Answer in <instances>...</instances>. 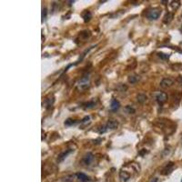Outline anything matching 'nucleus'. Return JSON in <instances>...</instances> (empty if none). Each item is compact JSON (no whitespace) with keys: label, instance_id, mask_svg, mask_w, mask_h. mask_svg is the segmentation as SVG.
I'll return each instance as SVG.
<instances>
[{"label":"nucleus","instance_id":"obj_12","mask_svg":"<svg viewBox=\"0 0 182 182\" xmlns=\"http://www.w3.org/2000/svg\"><path fill=\"white\" fill-rule=\"evenodd\" d=\"M139 79H140L139 76H130L129 77V82L131 83V84H135L137 81H139Z\"/></svg>","mask_w":182,"mask_h":182},{"label":"nucleus","instance_id":"obj_8","mask_svg":"<svg viewBox=\"0 0 182 182\" xmlns=\"http://www.w3.org/2000/svg\"><path fill=\"white\" fill-rule=\"evenodd\" d=\"M119 107H120L119 102L117 99H115V98H113V99L111 100V103H110V109L112 111H117L119 109Z\"/></svg>","mask_w":182,"mask_h":182},{"label":"nucleus","instance_id":"obj_10","mask_svg":"<svg viewBox=\"0 0 182 182\" xmlns=\"http://www.w3.org/2000/svg\"><path fill=\"white\" fill-rule=\"evenodd\" d=\"M76 176H77V178L79 179L80 181H82V182L89 181V178H88V177L86 174H84V173H77Z\"/></svg>","mask_w":182,"mask_h":182},{"label":"nucleus","instance_id":"obj_6","mask_svg":"<svg viewBox=\"0 0 182 182\" xmlns=\"http://www.w3.org/2000/svg\"><path fill=\"white\" fill-rule=\"evenodd\" d=\"M93 159H94V156H93L92 153H89V152H88V153H87L84 156V158H83V163L86 165H89Z\"/></svg>","mask_w":182,"mask_h":182},{"label":"nucleus","instance_id":"obj_9","mask_svg":"<svg viewBox=\"0 0 182 182\" xmlns=\"http://www.w3.org/2000/svg\"><path fill=\"white\" fill-rule=\"evenodd\" d=\"M119 177H120V179L122 181H127L130 178V174L127 171H125V170H121L120 171V173H119Z\"/></svg>","mask_w":182,"mask_h":182},{"label":"nucleus","instance_id":"obj_7","mask_svg":"<svg viewBox=\"0 0 182 182\" xmlns=\"http://www.w3.org/2000/svg\"><path fill=\"white\" fill-rule=\"evenodd\" d=\"M73 150H74V149H67V150H65L64 152H62V153L59 154V156H58V158H57V162H62V161L68 156V154H70Z\"/></svg>","mask_w":182,"mask_h":182},{"label":"nucleus","instance_id":"obj_14","mask_svg":"<svg viewBox=\"0 0 182 182\" xmlns=\"http://www.w3.org/2000/svg\"><path fill=\"white\" fill-rule=\"evenodd\" d=\"M172 18H173V14H171V13H167L166 14V16L164 17V23H169L171 20H172Z\"/></svg>","mask_w":182,"mask_h":182},{"label":"nucleus","instance_id":"obj_11","mask_svg":"<svg viewBox=\"0 0 182 182\" xmlns=\"http://www.w3.org/2000/svg\"><path fill=\"white\" fill-rule=\"evenodd\" d=\"M91 13L89 12V11H87V10H86V11H84L82 13V17H83V19H84V21L85 22H88L90 20V18H91Z\"/></svg>","mask_w":182,"mask_h":182},{"label":"nucleus","instance_id":"obj_13","mask_svg":"<svg viewBox=\"0 0 182 182\" xmlns=\"http://www.w3.org/2000/svg\"><path fill=\"white\" fill-rule=\"evenodd\" d=\"M124 110L127 113V114H134V113L136 112V110H135L134 107H131L130 105L126 106V107H125V109H124Z\"/></svg>","mask_w":182,"mask_h":182},{"label":"nucleus","instance_id":"obj_3","mask_svg":"<svg viewBox=\"0 0 182 182\" xmlns=\"http://www.w3.org/2000/svg\"><path fill=\"white\" fill-rule=\"evenodd\" d=\"M174 84V81L171 79V78L168 77V78H164V79H162V81L160 82V87L162 88H169L171 86H173Z\"/></svg>","mask_w":182,"mask_h":182},{"label":"nucleus","instance_id":"obj_5","mask_svg":"<svg viewBox=\"0 0 182 182\" xmlns=\"http://www.w3.org/2000/svg\"><path fill=\"white\" fill-rule=\"evenodd\" d=\"M117 127H119V122H117V120H109L106 124V126H105L107 130H109V129H117Z\"/></svg>","mask_w":182,"mask_h":182},{"label":"nucleus","instance_id":"obj_19","mask_svg":"<svg viewBox=\"0 0 182 182\" xmlns=\"http://www.w3.org/2000/svg\"><path fill=\"white\" fill-rule=\"evenodd\" d=\"M74 178H75V175L67 176V177L64 178V181H65V182H72L74 180Z\"/></svg>","mask_w":182,"mask_h":182},{"label":"nucleus","instance_id":"obj_17","mask_svg":"<svg viewBox=\"0 0 182 182\" xmlns=\"http://www.w3.org/2000/svg\"><path fill=\"white\" fill-rule=\"evenodd\" d=\"M158 56L161 58V59H163V60L169 59V55H168V54H164V53H162V52L158 53Z\"/></svg>","mask_w":182,"mask_h":182},{"label":"nucleus","instance_id":"obj_15","mask_svg":"<svg viewBox=\"0 0 182 182\" xmlns=\"http://www.w3.org/2000/svg\"><path fill=\"white\" fill-rule=\"evenodd\" d=\"M171 68L176 71H180V70H182V64H180V63L173 64V65H171Z\"/></svg>","mask_w":182,"mask_h":182},{"label":"nucleus","instance_id":"obj_21","mask_svg":"<svg viewBox=\"0 0 182 182\" xmlns=\"http://www.w3.org/2000/svg\"><path fill=\"white\" fill-rule=\"evenodd\" d=\"M93 106H95V103L94 102H89V103H87V104H86V107H87V109H89V107H92Z\"/></svg>","mask_w":182,"mask_h":182},{"label":"nucleus","instance_id":"obj_18","mask_svg":"<svg viewBox=\"0 0 182 182\" xmlns=\"http://www.w3.org/2000/svg\"><path fill=\"white\" fill-rule=\"evenodd\" d=\"M77 123L76 120H74V119H68L65 121V125L66 126H73V125H75Z\"/></svg>","mask_w":182,"mask_h":182},{"label":"nucleus","instance_id":"obj_16","mask_svg":"<svg viewBox=\"0 0 182 182\" xmlns=\"http://www.w3.org/2000/svg\"><path fill=\"white\" fill-rule=\"evenodd\" d=\"M147 97L145 94H139L137 96V101L139 103H144L147 101Z\"/></svg>","mask_w":182,"mask_h":182},{"label":"nucleus","instance_id":"obj_2","mask_svg":"<svg viewBox=\"0 0 182 182\" xmlns=\"http://www.w3.org/2000/svg\"><path fill=\"white\" fill-rule=\"evenodd\" d=\"M155 99L157 100V102L159 103V104H163L164 102L167 101L168 99V95L164 92H159L155 94Z\"/></svg>","mask_w":182,"mask_h":182},{"label":"nucleus","instance_id":"obj_4","mask_svg":"<svg viewBox=\"0 0 182 182\" xmlns=\"http://www.w3.org/2000/svg\"><path fill=\"white\" fill-rule=\"evenodd\" d=\"M174 169V163L173 162H169V164H167L165 167H164V169H162L161 171V174H163V175H168L169 174L170 172L173 170Z\"/></svg>","mask_w":182,"mask_h":182},{"label":"nucleus","instance_id":"obj_20","mask_svg":"<svg viewBox=\"0 0 182 182\" xmlns=\"http://www.w3.org/2000/svg\"><path fill=\"white\" fill-rule=\"evenodd\" d=\"M47 8H44L43 10H42V18H46V17H47Z\"/></svg>","mask_w":182,"mask_h":182},{"label":"nucleus","instance_id":"obj_24","mask_svg":"<svg viewBox=\"0 0 182 182\" xmlns=\"http://www.w3.org/2000/svg\"><path fill=\"white\" fill-rule=\"evenodd\" d=\"M181 182H182V181H181Z\"/></svg>","mask_w":182,"mask_h":182},{"label":"nucleus","instance_id":"obj_1","mask_svg":"<svg viewBox=\"0 0 182 182\" xmlns=\"http://www.w3.org/2000/svg\"><path fill=\"white\" fill-rule=\"evenodd\" d=\"M161 15V9L159 8H153L147 13V17L149 20H157Z\"/></svg>","mask_w":182,"mask_h":182},{"label":"nucleus","instance_id":"obj_22","mask_svg":"<svg viewBox=\"0 0 182 182\" xmlns=\"http://www.w3.org/2000/svg\"><path fill=\"white\" fill-rule=\"evenodd\" d=\"M150 182H158V179H157V178H154Z\"/></svg>","mask_w":182,"mask_h":182},{"label":"nucleus","instance_id":"obj_23","mask_svg":"<svg viewBox=\"0 0 182 182\" xmlns=\"http://www.w3.org/2000/svg\"><path fill=\"white\" fill-rule=\"evenodd\" d=\"M181 84H182V80H181Z\"/></svg>","mask_w":182,"mask_h":182}]
</instances>
